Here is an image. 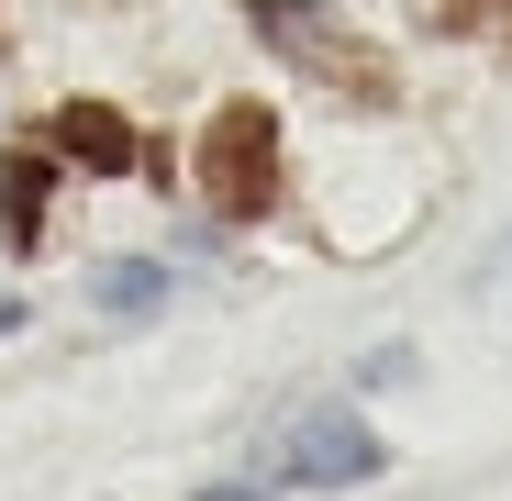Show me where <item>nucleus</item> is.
<instances>
[{"label": "nucleus", "instance_id": "obj_8", "mask_svg": "<svg viewBox=\"0 0 512 501\" xmlns=\"http://www.w3.org/2000/svg\"><path fill=\"white\" fill-rule=\"evenodd\" d=\"M12 323H23V301H0V334H12Z\"/></svg>", "mask_w": 512, "mask_h": 501}, {"label": "nucleus", "instance_id": "obj_7", "mask_svg": "<svg viewBox=\"0 0 512 501\" xmlns=\"http://www.w3.org/2000/svg\"><path fill=\"white\" fill-rule=\"evenodd\" d=\"M423 23L457 45H512V0H423Z\"/></svg>", "mask_w": 512, "mask_h": 501}, {"label": "nucleus", "instance_id": "obj_6", "mask_svg": "<svg viewBox=\"0 0 512 501\" xmlns=\"http://www.w3.org/2000/svg\"><path fill=\"white\" fill-rule=\"evenodd\" d=\"M90 301L134 323V312H156V301H167V268H156V257H112V268L90 279Z\"/></svg>", "mask_w": 512, "mask_h": 501}, {"label": "nucleus", "instance_id": "obj_3", "mask_svg": "<svg viewBox=\"0 0 512 501\" xmlns=\"http://www.w3.org/2000/svg\"><path fill=\"white\" fill-rule=\"evenodd\" d=\"M245 23L268 34L301 78H323V90H346V101H368V112H390V90H401L390 56H379V45H357L346 23L323 12V0H245Z\"/></svg>", "mask_w": 512, "mask_h": 501}, {"label": "nucleus", "instance_id": "obj_2", "mask_svg": "<svg viewBox=\"0 0 512 501\" xmlns=\"http://www.w3.org/2000/svg\"><path fill=\"white\" fill-rule=\"evenodd\" d=\"M357 479H379V435L357 424L346 401H323V412H301V424L279 435L268 468H245V479H223V490H201V501H256V490H357Z\"/></svg>", "mask_w": 512, "mask_h": 501}, {"label": "nucleus", "instance_id": "obj_5", "mask_svg": "<svg viewBox=\"0 0 512 501\" xmlns=\"http://www.w3.org/2000/svg\"><path fill=\"white\" fill-rule=\"evenodd\" d=\"M45 201H56V156L12 145V156H0V245H12V257L45 245Z\"/></svg>", "mask_w": 512, "mask_h": 501}, {"label": "nucleus", "instance_id": "obj_1", "mask_svg": "<svg viewBox=\"0 0 512 501\" xmlns=\"http://www.w3.org/2000/svg\"><path fill=\"white\" fill-rule=\"evenodd\" d=\"M190 179L223 223H268L279 212V112L268 101H223L190 145Z\"/></svg>", "mask_w": 512, "mask_h": 501}, {"label": "nucleus", "instance_id": "obj_4", "mask_svg": "<svg viewBox=\"0 0 512 501\" xmlns=\"http://www.w3.org/2000/svg\"><path fill=\"white\" fill-rule=\"evenodd\" d=\"M45 145H56V156H78V167H101V179L145 167V134H134L112 101H56V112H45Z\"/></svg>", "mask_w": 512, "mask_h": 501}]
</instances>
